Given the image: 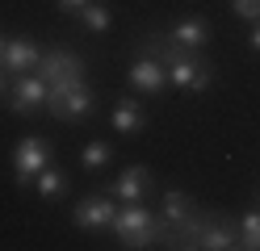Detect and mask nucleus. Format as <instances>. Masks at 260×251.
<instances>
[{
  "mask_svg": "<svg viewBox=\"0 0 260 251\" xmlns=\"http://www.w3.org/2000/svg\"><path fill=\"white\" fill-rule=\"evenodd\" d=\"M143 50L168 67V80L176 84V88H189V92L210 88V67L206 63H193L189 59V46H159V38H147Z\"/></svg>",
  "mask_w": 260,
  "mask_h": 251,
  "instance_id": "obj_1",
  "label": "nucleus"
},
{
  "mask_svg": "<svg viewBox=\"0 0 260 251\" xmlns=\"http://www.w3.org/2000/svg\"><path fill=\"white\" fill-rule=\"evenodd\" d=\"M113 230H118V243L122 247H151L155 243V234H159V222L151 218V209H143L139 201H126V209L113 213Z\"/></svg>",
  "mask_w": 260,
  "mask_h": 251,
  "instance_id": "obj_2",
  "label": "nucleus"
},
{
  "mask_svg": "<svg viewBox=\"0 0 260 251\" xmlns=\"http://www.w3.org/2000/svg\"><path fill=\"white\" fill-rule=\"evenodd\" d=\"M46 105L59 122H80L88 109H92V88L80 80H59V84H46Z\"/></svg>",
  "mask_w": 260,
  "mask_h": 251,
  "instance_id": "obj_3",
  "label": "nucleus"
},
{
  "mask_svg": "<svg viewBox=\"0 0 260 251\" xmlns=\"http://www.w3.org/2000/svg\"><path fill=\"white\" fill-rule=\"evenodd\" d=\"M46 159H51V147H46V138H21L17 151H13V167H17V184H29L42 167Z\"/></svg>",
  "mask_w": 260,
  "mask_h": 251,
  "instance_id": "obj_4",
  "label": "nucleus"
},
{
  "mask_svg": "<svg viewBox=\"0 0 260 251\" xmlns=\"http://www.w3.org/2000/svg\"><path fill=\"white\" fill-rule=\"evenodd\" d=\"M38 76H42L46 84L80 80V76H84V63H80V55H72V50H51V55L38 59Z\"/></svg>",
  "mask_w": 260,
  "mask_h": 251,
  "instance_id": "obj_5",
  "label": "nucleus"
},
{
  "mask_svg": "<svg viewBox=\"0 0 260 251\" xmlns=\"http://www.w3.org/2000/svg\"><path fill=\"white\" fill-rule=\"evenodd\" d=\"M9 105H13V113H38L46 105V80L42 76H17Z\"/></svg>",
  "mask_w": 260,
  "mask_h": 251,
  "instance_id": "obj_6",
  "label": "nucleus"
},
{
  "mask_svg": "<svg viewBox=\"0 0 260 251\" xmlns=\"http://www.w3.org/2000/svg\"><path fill=\"white\" fill-rule=\"evenodd\" d=\"M0 67L13 76H25L29 67H38V46L29 38H9L5 42V55H0Z\"/></svg>",
  "mask_w": 260,
  "mask_h": 251,
  "instance_id": "obj_7",
  "label": "nucleus"
},
{
  "mask_svg": "<svg viewBox=\"0 0 260 251\" xmlns=\"http://www.w3.org/2000/svg\"><path fill=\"white\" fill-rule=\"evenodd\" d=\"M113 213H118V209H113V201L109 197H84V201H80V205L72 209V218H76V226H109L113 222Z\"/></svg>",
  "mask_w": 260,
  "mask_h": 251,
  "instance_id": "obj_8",
  "label": "nucleus"
},
{
  "mask_svg": "<svg viewBox=\"0 0 260 251\" xmlns=\"http://www.w3.org/2000/svg\"><path fill=\"white\" fill-rule=\"evenodd\" d=\"M198 247L202 251H226V247H239L235 243V230L222 222V218H202V230H198Z\"/></svg>",
  "mask_w": 260,
  "mask_h": 251,
  "instance_id": "obj_9",
  "label": "nucleus"
},
{
  "mask_svg": "<svg viewBox=\"0 0 260 251\" xmlns=\"http://www.w3.org/2000/svg\"><path fill=\"white\" fill-rule=\"evenodd\" d=\"M164 63L159 59H151V55H143L139 63H130V84L135 88H143V92H164Z\"/></svg>",
  "mask_w": 260,
  "mask_h": 251,
  "instance_id": "obj_10",
  "label": "nucleus"
},
{
  "mask_svg": "<svg viewBox=\"0 0 260 251\" xmlns=\"http://www.w3.org/2000/svg\"><path fill=\"white\" fill-rule=\"evenodd\" d=\"M206 38H210V25L202 21V17H189V21H181L172 33H168V42H176V46H189V50H198V46H206Z\"/></svg>",
  "mask_w": 260,
  "mask_h": 251,
  "instance_id": "obj_11",
  "label": "nucleus"
},
{
  "mask_svg": "<svg viewBox=\"0 0 260 251\" xmlns=\"http://www.w3.org/2000/svg\"><path fill=\"white\" fill-rule=\"evenodd\" d=\"M147 167H126V172L118 176V184H113V193H118L122 201H143V193H147Z\"/></svg>",
  "mask_w": 260,
  "mask_h": 251,
  "instance_id": "obj_12",
  "label": "nucleus"
},
{
  "mask_svg": "<svg viewBox=\"0 0 260 251\" xmlns=\"http://www.w3.org/2000/svg\"><path fill=\"white\" fill-rule=\"evenodd\" d=\"M143 122H147V117H143V105H135V100H118V109H113V130L118 134H135V130H143Z\"/></svg>",
  "mask_w": 260,
  "mask_h": 251,
  "instance_id": "obj_13",
  "label": "nucleus"
},
{
  "mask_svg": "<svg viewBox=\"0 0 260 251\" xmlns=\"http://www.w3.org/2000/svg\"><path fill=\"white\" fill-rule=\"evenodd\" d=\"M76 13H80V21H84L88 29H96V33L109 29V9H105V5H92V0H88V5H80Z\"/></svg>",
  "mask_w": 260,
  "mask_h": 251,
  "instance_id": "obj_14",
  "label": "nucleus"
},
{
  "mask_svg": "<svg viewBox=\"0 0 260 251\" xmlns=\"http://www.w3.org/2000/svg\"><path fill=\"white\" fill-rule=\"evenodd\" d=\"M63 189H68L63 172H51V167H42V172H38V193H42V197H59Z\"/></svg>",
  "mask_w": 260,
  "mask_h": 251,
  "instance_id": "obj_15",
  "label": "nucleus"
},
{
  "mask_svg": "<svg viewBox=\"0 0 260 251\" xmlns=\"http://www.w3.org/2000/svg\"><path fill=\"white\" fill-rule=\"evenodd\" d=\"M239 247H248V251H260V213H248L243 218V226H239Z\"/></svg>",
  "mask_w": 260,
  "mask_h": 251,
  "instance_id": "obj_16",
  "label": "nucleus"
},
{
  "mask_svg": "<svg viewBox=\"0 0 260 251\" xmlns=\"http://www.w3.org/2000/svg\"><path fill=\"white\" fill-rule=\"evenodd\" d=\"M164 213H168V222H181V218L189 213V197L185 193H164Z\"/></svg>",
  "mask_w": 260,
  "mask_h": 251,
  "instance_id": "obj_17",
  "label": "nucleus"
},
{
  "mask_svg": "<svg viewBox=\"0 0 260 251\" xmlns=\"http://www.w3.org/2000/svg\"><path fill=\"white\" fill-rule=\"evenodd\" d=\"M105 163H109V147L105 142H92L84 151V167H105Z\"/></svg>",
  "mask_w": 260,
  "mask_h": 251,
  "instance_id": "obj_18",
  "label": "nucleus"
},
{
  "mask_svg": "<svg viewBox=\"0 0 260 251\" xmlns=\"http://www.w3.org/2000/svg\"><path fill=\"white\" fill-rule=\"evenodd\" d=\"M231 9L239 17H248V21H260V0H231Z\"/></svg>",
  "mask_w": 260,
  "mask_h": 251,
  "instance_id": "obj_19",
  "label": "nucleus"
},
{
  "mask_svg": "<svg viewBox=\"0 0 260 251\" xmlns=\"http://www.w3.org/2000/svg\"><path fill=\"white\" fill-rule=\"evenodd\" d=\"M59 5H63V9H68V13H76L80 5H88V0H59Z\"/></svg>",
  "mask_w": 260,
  "mask_h": 251,
  "instance_id": "obj_20",
  "label": "nucleus"
},
{
  "mask_svg": "<svg viewBox=\"0 0 260 251\" xmlns=\"http://www.w3.org/2000/svg\"><path fill=\"white\" fill-rule=\"evenodd\" d=\"M252 50H260V21L252 25Z\"/></svg>",
  "mask_w": 260,
  "mask_h": 251,
  "instance_id": "obj_21",
  "label": "nucleus"
},
{
  "mask_svg": "<svg viewBox=\"0 0 260 251\" xmlns=\"http://www.w3.org/2000/svg\"><path fill=\"white\" fill-rule=\"evenodd\" d=\"M0 55H5V38H0Z\"/></svg>",
  "mask_w": 260,
  "mask_h": 251,
  "instance_id": "obj_22",
  "label": "nucleus"
}]
</instances>
